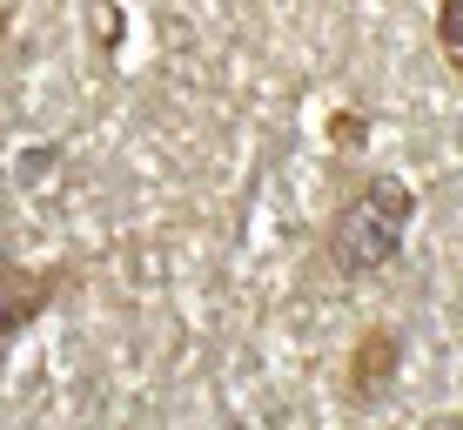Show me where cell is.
<instances>
[{"label": "cell", "instance_id": "obj_1", "mask_svg": "<svg viewBox=\"0 0 463 430\" xmlns=\"http://www.w3.org/2000/svg\"><path fill=\"white\" fill-rule=\"evenodd\" d=\"M410 215H417V196H410L403 175L363 182L336 209V222H329V256H336V269L343 276H376V269H390L403 256Z\"/></svg>", "mask_w": 463, "mask_h": 430}, {"label": "cell", "instance_id": "obj_2", "mask_svg": "<svg viewBox=\"0 0 463 430\" xmlns=\"http://www.w3.org/2000/svg\"><path fill=\"white\" fill-rule=\"evenodd\" d=\"M396 370H403V337H396L390 323H370L356 343H349V357H343V390H349V404H376V397H390Z\"/></svg>", "mask_w": 463, "mask_h": 430}, {"label": "cell", "instance_id": "obj_3", "mask_svg": "<svg viewBox=\"0 0 463 430\" xmlns=\"http://www.w3.org/2000/svg\"><path fill=\"white\" fill-rule=\"evenodd\" d=\"M61 269H27L14 256H0V337H14V330L41 323V310L61 296Z\"/></svg>", "mask_w": 463, "mask_h": 430}, {"label": "cell", "instance_id": "obj_4", "mask_svg": "<svg viewBox=\"0 0 463 430\" xmlns=\"http://www.w3.org/2000/svg\"><path fill=\"white\" fill-rule=\"evenodd\" d=\"M437 54L463 74V0H437Z\"/></svg>", "mask_w": 463, "mask_h": 430}]
</instances>
